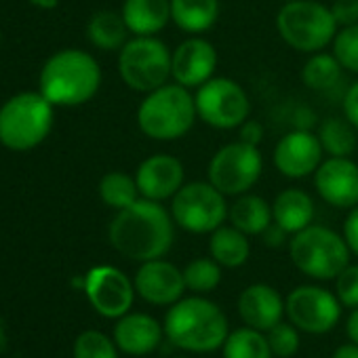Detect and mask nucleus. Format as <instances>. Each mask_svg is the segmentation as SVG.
I'll return each instance as SVG.
<instances>
[{
	"label": "nucleus",
	"instance_id": "nucleus-43",
	"mask_svg": "<svg viewBox=\"0 0 358 358\" xmlns=\"http://www.w3.org/2000/svg\"><path fill=\"white\" fill-rule=\"evenodd\" d=\"M7 341H9V335H7V324H5L3 316H0V352H5V348H7Z\"/></svg>",
	"mask_w": 358,
	"mask_h": 358
},
{
	"label": "nucleus",
	"instance_id": "nucleus-15",
	"mask_svg": "<svg viewBox=\"0 0 358 358\" xmlns=\"http://www.w3.org/2000/svg\"><path fill=\"white\" fill-rule=\"evenodd\" d=\"M133 285L139 297L154 306H173L184 297V291L188 289L184 270H179L171 262H164L162 257L143 262Z\"/></svg>",
	"mask_w": 358,
	"mask_h": 358
},
{
	"label": "nucleus",
	"instance_id": "nucleus-19",
	"mask_svg": "<svg viewBox=\"0 0 358 358\" xmlns=\"http://www.w3.org/2000/svg\"><path fill=\"white\" fill-rule=\"evenodd\" d=\"M238 314L247 327L268 333L274 324L282 320L287 308H285V299L274 287L257 282V285H249L241 293Z\"/></svg>",
	"mask_w": 358,
	"mask_h": 358
},
{
	"label": "nucleus",
	"instance_id": "nucleus-17",
	"mask_svg": "<svg viewBox=\"0 0 358 358\" xmlns=\"http://www.w3.org/2000/svg\"><path fill=\"white\" fill-rule=\"evenodd\" d=\"M217 68V51L205 38H188L171 55V76L186 89L211 80Z\"/></svg>",
	"mask_w": 358,
	"mask_h": 358
},
{
	"label": "nucleus",
	"instance_id": "nucleus-11",
	"mask_svg": "<svg viewBox=\"0 0 358 358\" xmlns=\"http://www.w3.org/2000/svg\"><path fill=\"white\" fill-rule=\"evenodd\" d=\"M196 114L213 129H238L251 112L245 89L232 78H211L199 87Z\"/></svg>",
	"mask_w": 358,
	"mask_h": 358
},
{
	"label": "nucleus",
	"instance_id": "nucleus-40",
	"mask_svg": "<svg viewBox=\"0 0 358 358\" xmlns=\"http://www.w3.org/2000/svg\"><path fill=\"white\" fill-rule=\"evenodd\" d=\"M287 234H289L287 230H282L276 222H272V224L264 230V243H266L268 247H272V249H278V247L285 245Z\"/></svg>",
	"mask_w": 358,
	"mask_h": 358
},
{
	"label": "nucleus",
	"instance_id": "nucleus-5",
	"mask_svg": "<svg viewBox=\"0 0 358 358\" xmlns=\"http://www.w3.org/2000/svg\"><path fill=\"white\" fill-rule=\"evenodd\" d=\"M291 262L299 272L316 280H335L350 264V247L343 236L324 226L299 230L289 245Z\"/></svg>",
	"mask_w": 358,
	"mask_h": 358
},
{
	"label": "nucleus",
	"instance_id": "nucleus-24",
	"mask_svg": "<svg viewBox=\"0 0 358 358\" xmlns=\"http://www.w3.org/2000/svg\"><path fill=\"white\" fill-rule=\"evenodd\" d=\"M228 217L234 228L245 232L247 236L264 234V230L272 224V207L257 194H241V199L228 209Z\"/></svg>",
	"mask_w": 358,
	"mask_h": 358
},
{
	"label": "nucleus",
	"instance_id": "nucleus-18",
	"mask_svg": "<svg viewBox=\"0 0 358 358\" xmlns=\"http://www.w3.org/2000/svg\"><path fill=\"white\" fill-rule=\"evenodd\" d=\"M135 182L143 199L166 201L184 186V164L171 154H154L139 164Z\"/></svg>",
	"mask_w": 358,
	"mask_h": 358
},
{
	"label": "nucleus",
	"instance_id": "nucleus-30",
	"mask_svg": "<svg viewBox=\"0 0 358 358\" xmlns=\"http://www.w3.org/2000/svg\"><path fill=\"white\" fill-rule=\"evenodd\" d=\"M99 196L108 207L120 211L139 199V188L131 175L112 171V173L103 175V179L99 182Z\"/></svg>",
	"mask_w": 358,
	"mask_h": 358
},
{
	"label": "nucleus",
	"instance_id": "nucleus-31",
	"mask_svg": "<svg viewBox=\"0 0 358 358\" xmlns=\"http://www.w3.org/2000/svg\"><path fill=\"white\" fill-rule=\"evenodd\" d=\"M184 280L194 293H211L222 282V266L213 257L192 259L184 270Z\"/></svg>",
	"mask_w": 358,
	"mask_h": 358
},
{
	"label": "nucleus",
	"instance_id": "nucleus-4",
	"mask_svg": "<svg viewBox=\"0 0 358 358\" xmlns=\"http://www.w3.org/2000/svg\"><path fill=\"white\" fill-rule=\"evenodd\" d=\"M196 101L182 85H162L145 95L137 110V124L143 135L156 141L184 137L196 120Z\"/></svg>",
	"mask_w": 358,
	"mask_h": 358
},
{
	"label": "nucleus",
	"instance_id": "nucleus-45",
	"mask_svg": "<svg viewBox=\"0 0 358 358\" xmlns=\"http://www.w3.org/2000/svg\"><path fill=\"white\" fill-rule=\"evenodd\" d=\"M177 358H188V356H177Z\"/></svg>",
	"mask_w": 358,
	"mask_h": 358
},
{
	"label": "nucleus",
	"instance_id": "nucleus-6",
	"mask_svg": "<svg viewBox=\"0 0 358 358\" xmlns=\"http://www.w3.org/2000/svg\"><path fill=\"white\" fill-rule=\"evenodd\" d=\"M53 103L43 93H20L0 108V143L9 150H32L49 135Z\"/></svg>",
	"mask_w": 358,
	"mask_h": 358
},
{
	"label": "nucleus",
	"instance_id": "nucleus-36",
	"mask_svg": "<svg viewBox=\"0 0 358 358\" xmlns=\"http://www.w3.org/2000/svg\"><path fill=\"white\" fill-rule=\"evenodd\" d=\"M337 26H354L358 24V0H335V3L329 7Z\"/></svg>",
	"mask_w": 358,
	"mask_h": 358
},
{
	"label": "nucleus",
	"instance_id": "nucleus-3",
	"mask_svg": "<svg viewBox=\"0 0 358 358\" xmlns=\"http://www.w3.org/2000/svg\"><path fill=\"white\" fill-rule=\"evenodd\" d=\"M99 85V64L78 49L55 53L41 72V93L53 106H80L97 93Z\"/></svg>",
	"mask_w": 358,
	"mask_h": 358
},
{
	"label": "nucleus",
	"instance_id": "nucleus-8",
	"mask_svg": "<svg viewBox=\"0 0 358 358\" xmlns=\"http://www.w3.org/2000/svg\"><path fill=\"white\" fill-rule=\"evenodd\" d=\"M171 55L166 45L154 36L127 41L118 57L120 78L129 89L150 93L171 78Z\"/></svg>",
	"mask_w": 358,
	"mask_h": 358
},
{
	"label": "nucleus",
	"instance_id": "nucleus-38",
	"mask_svg": "<svg viewBox=\"0 0 358 358\" xmlns=\"http://www.w3.org/2000/svg\"><path fill=\"white\" fill-rule=\"evenodd\" d=\"M343 238L354 255H358V205L350 211L345 224H343Z\"/></svg>",
	"mask_w": 358,
	"mask_h": 358
},
{
	"label": "nucleus",
	"instance_id": "nucleus-20",
	"mask_svg": "<svg viewBox=\"0 0 358 358\" xmlns=\"http://www.w3.org/2000/svg\"><path fill=\"white\" fill-rule=\"evenodd\" d=\"M162 333L164 329L154 316L143 312H135V314L127 312L124 316L118 318L114 327V341L118 350L129 356H145L158 348Z\"/></svg>",
	"mask_w": 358,
	"mask_h": 358
},
{
	"label": "nucleus",
	"instance_id": "nucleus-32",
	"mask_svg": "<svg viewBox=\"0 0 358 358\" xmlns=\"http://www.w3.org/2000/svg\"><path fill=\"white\" fill-rule=\"evenodd\" d=\"M74 358H118V345L101 331H85L74 341Z\"/></svg>",
	"mask_w": 358,
	"mask_h": 358
},
{
	"label": "nucleus",
	"instance_id": "nucleus-10",
	"mask_svg": "<svg viewBox=\"0 0 358 358\" xmlns=\"http://www.w3.org/2000/svg\"><path fill=\"white\" fill-rule=\"evenodd\" d=\"M264 171L257 145L234 141L215 152L209 164V182L226 196L247 194Z\"/></svg>",
	"mask_w": 358,
	"mask_h": 358
},
{
	"label": "nucleus",
	"instance_id": "nucleus-13",
	"mask_svg": "<svg viewBox=\"0 0 358 358\" xmlns=\"http://www.w3.org/2000/svg\"><path fill=\"white\" fill-rule=\"evenodd\" d=\"M85 291L91 306L106 318L124 316L135 299V285L124 272L112 266H97L85 278Z\"/></svg>",
	"mask_w": 358,
	"mask_h": 358
},
{
	"label": "nucleus",
	"instance_id": "nucleus-9",
	"mask_svg": "<svg viewBox=\"0 0 358 358\" xmlns=\"http://www.w3.org/2000/svg\"><path fill=\"white\" fill-rule=\"evenodd\" d=\"M226 194L211 182H192L177 190L171 203L173 222L192 234L215 232L228 217Z\"/></svg>",
	"mask_w": 358,
	"mask_h": 358
},
{
	"label": "nucleus",
	"instance_id": "nucleus-39",
	"mask_svg": "<svg viewBox=\"0 0 358 358\" xmlns=\"http://www.w3.org/2000/svg\"><path fill=\"white\" fill-rule=\"evenodd\" d=\"M238 129H241V141H245V143L257 145L264 139V127L257 120H249L247 118Z\"/></svg>",
	"mask_w": 358,
	"mask_h": 358
},
{
	"label": "nucleus",
	"instance_id": "nucleus-34",
	"mask_svg": "<svg viewBox=\"0 0 358 358\" xmlns=\"http://www.w3.org/2000/svg\"><path fill=\"white\" fill-rule=\"evenodd\" d=\"M333 55L343 70L358 74V24L343 28L333 41Z\"/></svg>",
	"mask_w": 358,
	"mask_h": 358
},
{
	"label": "nucleus",
	"instance_id": "nucleus-23",
	"mask_svg": "<svg viewBox=\"0 0 358 358\" xmlns=\"http://www.w3.org/2000/svg\"><path fill=\"white\" fill-rule=\"evenodd\" d=\"M220 17V0H171L173 24L190 34L207 32Z\"/></svg>",
	"mask_w": 358,
	"mask_h": 358
},
{
	"label": "nucleus",
	"instance_id": "nucleus-27",
	"mask_svg": "<svg viewBox=\"0 0 358 358\" xmlns=\"http://www.w3.org/2000/svg\"><path fill=\"white\" fill-rule=\"evenodd\" d=\"M224 358H272V348L264 331L241 327L228 333L224 341Z\"/></svg>",
	"mask_w": 358,
	"mask_h": 358
},
{
	"label": "nucleus",
	"instance_id": "nucleus-2",
	"mask_svg": "<svg viewBox=\"0 0 358 358\" xmlns=\"http://www.w3.org/2000/svg\"><path fill=\"white\" fill-rule=\"evenodd\" d=\"M166 339L186 352L209 354L224 345L230 329L224 310L205 297H182L164 316Z\"/></svg>",
	"mask_w": 358,
	"mask_h": 358
},
{
	"label": "nucleus",
	"instance_id": "nucleus-21",
	"mask_svg": "<svg viewBox=\"0 0 358 358\" xmlns=\"http://www.w3.org/2000/svg\"><path fill=\"white\" fill-rule=\"evenodd\" d=\"M120 15L135 36H154L171 22V0H124Z\"/></svg>",
	"mask_w": 358,
	"mask_h": 358
},
{
	"label": "nucleus",
	"instance_id": "nucleus-1",
	"mask_svg": "<svg viewBox=\"0 0 358 358\" xmlns=\"http://www.w3.org/2000/svg\"><path fill=\"white\" fill-rule=\"evenodd\" d=\"M173 215L150 199H137L127 209H120L110 224L112 247L135 262L160 259L173 245Z\"/></svg>",
	"mask_w": 358,
	"mask_h": 358
},
{
	"label": "nucleus",
	"instance_id": "nucleus-7",
	"mask_svg": "<svg viewBox=\"0 0 358 358\" xmlns=\"http://www.w3.org/2000/svg\"><path fill=\"white\" fill-rule=\"evenodd\" d=\"M276 28L280 38L301 53H316L337 36L331 9L314 0H287L276 15Z\"/></svg>",
	"mask_w": 358,
	"mask_h": 358
},
{
	"label": "nucleus",
	"instance_id": "nucleus-41",
	"mask_svg": "<svg viewBox=\"0 0 358 358\" xmlns=\"http://www.w3.org/2000/svg\"><path fill=\"white\" fill-rule=\"evenodd\" d=\"M331 358H358V343H343V345H339L335 352H333V356Z\"/></svg>",
	"mask_w": 358,
	"mask_h": 358
},
{
	"label": "nucleus",
	"instance_id": "nucleus-26",
	"mask_svg": "<svg viewBox=\"0 0 358 358\" xmlns=\"http://www.w3.org/2000/svg\"><path fill=\"white\" fill-rule=\"evenodd\" d=\"M127 24L122 20V15L114 13V11H99L91 17L89 26H87V34L89 41L103 49V51H114L124 47L127 43Z\"/></svg>",
	"mask_w": 358,
	"mask_h": 358
},
{
	"label": "nucleus",
	"instance_id": "nucleus-16",
	"mask_svg": "<svg viewBox=\"0 0 358 358\" xmlns=\"http://www.w3.org/2000/svg\"><path fill=\"white\" fill-rule=\"evenodd\" d=\"M322 162V143L318 135L297 129L287 133L274 150V164L276 169L291 179L308 177L310 173H316V169Z\"/></svg>",
	"mask_w": 358,
	"mask_h": 358
},
{
	"label": "nucleus",
	"instance_id": "nucleus-22",
	"mask_svg": "<svg viewBox=\"0 0 358 358\" xmlns=\"http://www.w3.org/2000/svg\"><path fill=\"white\" fill-rule=\"evenodd\" d=\"M272 217L282 230H287L289 234H297L299 230H303L312 224L314 203H312L310 194H306L303 190L287 188L274 199Z\"/></svg>",
	"mask_w": 358,
	"mask_h": 358
},
{
	"label": "nucleus",
	"instance_id": "nucleus-14",
	"mask_svg": "<svg viewBox=\"0 0 358 358\" xmlns=\"http://www.w3.org/2000/svg\"><path fill=\"white\" fill-rule=\"evenodd\" d=\"M314 186L331 207L354 209L358 205V164L348 156H331L316 169Z\"/></svg>",
	"mask_w": 358,
	"mask_h": 358
},
{
	"label": "nucleus",
	"instance_id": "nucleus-44",
	"mask_svg": "<svg viewBox=\"0 0 358 358\" xmlns=\"http://www.w3.org/2000/svg\"><path fill=\"white\" fill-rule=\"evenodd\" d=\"M32 3H36L38 7H55L57 0H32Z\"/></svg>",
	"mask_w": 358,
	"mask_h": 358
},
{
	"label": "nucleus",
	"instance_id": "nucleus-12",
	"mask_svg": "<svg viewBox=\"0 0 358 358\" xmlns=\"http://www.w3.org/2000/svg\"><path fill=\"white\" fill-rule=\"evenodd\" d=\"M341 301L331 291L316 285H301L293 289L285 301L289 320L310 335H322L335 329L341 316Z\"/></svg>",
	"mask_w": 358,
	"mask_h": 358
},
{
	"label": "nucleus",
	"instance_id": "nucleus-25",
	"mask_svg": "<svg viewBox=\"0 0 358 358\" xmlns=\"http://www.w3.org/2000/svg\"><path fill=\"white\" fill-rule=\"evenodd\" d=\"M209 249H211V257L222 268H238L249 259V253H251L247 234L234 226L230 228L220 226L215 232H211Z\"/></svg>",
	"mask_w": 358,
	"mask_h": 358
},
{
	"label": "nucleus",
	"instance_id": "nucleus-33",
	"mask_svg": "<svg viewBox=\"0 0 358 358\" xmlns=\"http://www.w3.org/2000/svg\"><path fill=\"white\" fill-rule=\"evenodd\" d=\"M268 343L272 348V354L278 358H291L299 350V329L293 322H278L268 331Z\"/></svg>",
	"mask_w": 358,
	"mask_h": 358
},
{
	"label": "nucleus",
	"instance_id": "nucleus-35",
	"mask_svg": "<svg viewBox=\"0 0 358 358\" xmlns=\"http://www.w3.org/2000/svg\"><path fill=\"white\" fill-rule=\"evenodd\" d=\"M335 295L348 308H358V264H348L335 278Z\"/></svg>",
	"mask_w": 358,
	"mask_h": 358
},
{
	"label": "nucleus",
	"instance_id": "nucleus-42",
	"mask_svg": "<svg viewBox=\"0 0 358 358\" xmlns=\"http://www.w3.org/2000/svg\"><path fill=\"white\" fill-rule=\"evenodd\" d=\"M345 331H348V337L358 343V308H354V312L350 314L348 322H345Z\"/></svg>",
	"mask_w": 358,
	"mask_h": 358
},
{
	"label": "nucleus",
	"instance_id": "nucleus-37",
	"mask_svg": "<svg viewBox=\"0 0 358 358\" xmlns=\"http://www.w3.org/2000/svg\"><path fill=\"white\" fill-rule=\"evenodd\" d=\"M343 116L358 129V80L343 95Z\"/></svg>",
	"mask_w": 358,
	"mask_h": 358
},
{
	"label": "nucleus",
	"instance_id": "nucleus-28",
	"mask_svg": "<svg viewBox=\"0 0 358 358\" xmlns=\"http://www.w3.org/2000/svg\"><path fill=\"white\" fill-rule=\"evenodd\" d=\"M318 139L322 143V150L329 156H339L345 158L354 152L356 148V133H354V124L350 120L343 118H327L320 129H318Z\"/></svg>",
	"mask_w": 358,
	"mask_h": 358
},
{
	"label": "nucleus",
	"instance_id": "nucleus-29",
	"mask_svg": "<svg viewBox=\"0 0 358 358\" xmlns=\"http://www.w3.org/2000/svg\"><path fill=\"white\" fill-rule=\"evenodd\" d=\"M341 64L335 55L331 53H316L312 55L303 70H301V80L308 89L312 91H329L331 87L337 85L341 76Z\"/></svg>",
	"mask_w": 358,
	"mask_h": 358
}]
</instances>
